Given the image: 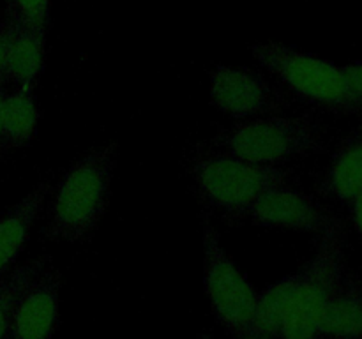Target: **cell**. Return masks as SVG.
I'll return each instance as SVG.
<instances>
[{
  "mask_svg": "<svg viewBox=\"0 0 362 339\" xmlns=\"http://www.w3.org/2000/svg\"><path fill=\"white\" fill-rule=\"evenodd\" d=\"M60 275L42 267L14 307L9 339H52L59 323Z\"/></svg>",
  "mask_w": 362,
  "mask_h": 339,
  "instance_id": "cell-9",
  "label": "cell"
},
{
  "mask_svg": "<svg viewBox=\"0 0 362 339\" xmlns=\"http://www.w3.org/2000/svg\"><path fill=\"white\" fill-rule=\"evenodd\" d=\"M296 274H290L283 278L281 281L274 282L264 290L257 300V309H255L253 321H251L250 334L247 339H279L281 338L283 314H285L286 300L290 292L296 285Z\"/></svg>",
  "mask_w": 362,
  "mask_h": 339,
  "instance_id": "cell-14",
  "label": "cell"
},
{
  "mask_svg": "<svg viewBox=\"0 0 362 339\" xmlns=\"http://www.w3.org/2000/svg\"><path fill=\"white\" fill-rule=\"evenodd\" d=\"M318 141L320 124L311 115L251 120L235 126L221 138V145L230 155L255 165H274L300 157L313 152Z\"/></svg>",
  "mask_w": 362,
  "mask_h": 339,
  "instance_id": "cell-5",
  "label": "cell"
},
{
  "mask_svg": "<svg viewBox=\"0 0 362 339\" xmlns=\"http://www.w3.org/2000/svg\"><path fill=\"white\" fill-rule=\"evenodd\" d=\"M16 27L18 25H9V27H6L0 30V76H4V71H6L7 55H9L11 41H13Z\"/></svg>",
  "mask_w": 362,
  "mask_h": 339,
  "instance_id": "cell-19",
  "label": "cell"
},
{
  "mask_svg": "<svg viewBox=\"0 0 362 339\" xmlns=\"http://www.w3.org/2000/svg\"><path fill=\"white\" fill-rule=\"evenodd\" d=\"M117 143L88 152L74 162L59 184L48 235L78 242L92 235L101 221L110 198Z\"/></svg>",
  "mask_w": 362,
  "mask_h": 339,
  "instance_id": "cell-1",
  "label": "cell"
},
{
  "mask_svg": "<svg viewBox=\"0 0 362 339\" xmlns=\"http://www.w3.org/2000/svg\"><path fill=\"white\" fill-rule=\"evenodd\" d=\"M49 187L41 184L28 193L20 203L14 205L4 218H0V275L11 267L23 249L30 233L32 222L41 210Z\"/></svg>",
  "mask_w": 362,
  "mask_h": 339,
  "instance_id": "cell-11",
  "label": "cell"
},
{
  "mask_svg": "<svg viewBox=\"0 0 362 339\" xmlns=\"http://www.w3.org/2000/svg\"><path fill=\"white\" fill-rule=\"evenodd\" d=\"M4 101H6V94L0 88V148L6 147V140H4Z\"/></svg>",
  "mask_w": 362,
  "mask_h": 339,
  "instance_id": "cell-21",
  "label": "cell"
},
{
  "mask_svg": "<svg viewBox=\"0 0 362 339\" xmlns=\"http://www.w3.org/2000/svg\"><path fill=\"white\" fill-rule=\"evenodd\" d=\"M345 233L339 221L320 235L317 253L297 270L279 339H320L322 314L345 274Z\"/></svg>",
  "mask_w": 362,
  "mask_h": 339,
  "instance_id": "cell-2",
  "label": "cell"
},
{
  "mask_svg": "<svg viewBox=\"0 0 362 339\" xmlns=\"http://www.w3.org/2000/svg\"><path fill=\"white\" fill-rule=\"evenodd\" d=\"M362 189V124L336 150L320 191L341 203H352Z\"/></svg>",
  "mask_w": 362,
  "mask_h": 339,
  "instance_id": "cell-10",
  "label": "cell"
},
{
  "mask_svg": "<svg viewBox=\"0 0 362 339\" xmlns=\"http://www.w3.org/2000/svg\"><path fill=\"white\" fill-rule=\"evenodd\" d=\"M37 122L32 85H23L4 101V140L6 147L23 145L32 138Z\"/></svg>",
  "mask_w": 362,
  "mask_h": 339,
  "instance_id": "cell-15",
  "label": "cell"
},
{
  "mask_svg": "<svg viewBox=\"0 0 362 339\" xmlns=\"http://www.w3.org/2000/svg\"><path fill=\"white\" fill-rule=\"evenodd\" d=\"M42 67V30L32 28L21 21L16 27L7 55L4 78L20 87L34 85Z\"/></svg>",
  "mask_w": 362,
  "mask_h": 339,
  "instance_id": "cell-13",
  "label": "cell"
},
{
  "mask_svg": "<svg viewBox=\"0 0 362 339\" xmlns=\"http://www.w3.org/2000/svg\"><path fill=\"white\" fill-rule=\"evenodd\" d=\"M320 339H362V290L343 285L322 314Z\"/></svg>",
  "mask_w": 362,
  "mask_h": 339,
  "instance_id": "cell-12",
  "label": "cell"
},
{
  "mask_svg": "<svg viewBox=\"0 0 362 339\" xmlns=\"http://www.w3.org/2000/svg\"><path fill=\"white\" fill-rule=\"evenodd\" d=\"M253 55L304 101L336 113L362 112V101L350 90L341 67L272 42L253 46Z\"/></svg>",
  "mask_w": 362,
  "mask_h": 339,
  "instance_id": "cell-3",
  "label": "cell"
},
{
  "mask_svg": "<svg viewBox=\"0 0 362 339\" xmlns=\"http://www.w3.org/2000/svg\"><path fill=\"white\" fill-rule=\"evenodd\" d=\"M21 13V21L25 25L37 30H45V23L48 20V2L49 0H13Z\"/></svg>",
  "mask_w": 362,
  "mask_h": 339,
  "instance_id": "cell-17",
  "label": "cell"
},
{
  "mask_svg": "<svg viewBox=\"0 0 362 339\" xmlns=\"http://www.w3.org/2000/svg\"><path fill=\"white\" fill-rule=\"evenodd\" d=\"M212 102L223 113L246 119L274 112L281 105L279 94L255 71L219 66L211 76Z\"/></svg>",
  "mask_w": 362,
  "mask_h": 339,
  "instance_id": "cell-7",
  "label": "cell"
},
{
  "mask_svg": "<svg viewBox=\"0 0 362 339\" xmlns=\"http://www.w3.org/2000/svg\"><path fill=\"white\" fill-rule=\"evenodd\" d=\"M255 225L264 228H292L299 232H327L338 219L325 214L306 194L278 186L262 194L250 210Z\"/></svg>",
  "mask_w": 362,
  "mask_h": 339,
  "instance_id": "cell-8",
  "label": "cell"
},
{
  "mask_svg": "<svg viewBox=\"0 0 362 339\" xmlns=\"http://www.w3.org/2000/svg\"><path fill=\"white\" fill-rule=\"evenodd\" d=\"M42 268L41 261H32L16 268L7 279L0 282V339H9L14 307L28 282Z\"/></svg>",
  "mask_w": 362,
  "mask_h": 339,
  "instance_id": "cell-16",
  "label": "cell"
},
{
  "mask_svg": "<svg viewBox=\"0 0 362 339\" xmlns=\"http://www.w3.org/2000/svg\"><path fill=\"white\" fill-rule=\"evenodd\" d=\"M343 74L346 78V83H349L350 90L357 95L362 101V62L350 64V66L341 67Z\"/></svg>",
  "mask_w": 362,
  "mask_h": 339,
  "instance_id": "cell-18",
  "label": "cell"
},
{
  "mask_svg": "<svg viewBox=\"0 0 362 339\" xmlns=\"http://www.w3.org/2000/svg\"><path fill=\"white\" fill-rule=\"evenodd\" d=\"M352 212H354V221H356V228L359 232L362 239V189L356 194V198L352 200Z\"/></svg>",
  "mask_w": 362,
  "mask_h": 339,
  "instance_id": "cell-20",
  "label": "cell"
},
{
  "mask_svg": "<svg viewBox=\"0 0 362 339\" xmlns=\"http://www.w3.org/2000/svg\"><path fill=\"white\" fill-rule=\"evenodd\" d=\"M198 339H212V338L209 334H202V335H198Z\"/></svg>",
  "mask_w": 362,
  "mask_h": 339,
  "instance_id": "cell-22",
  "label": "cell"
},
{
  "mask_svg": "<svg viewBox=\"0 0 362 339\" xmlns=\"http://www.w3.org/2000/svg\"><path fill=\"white\" fill-rule=\"evenodd\" d=\"M204 282L216 318L230 339H247L258 295L230 260L209 221L204 222Z\"/></svg>",
  "mask_w": 362,
  "mask_h": 339,
  "instance_id": "cell-6",
  "label": "cell"
},
{
  "mask_svg": "<svg viewBox=\"0 0 362 339\" xmlns=\"http://www.w3.org/2000/svg\"><path fill=\"white\" fill-rule=\"evenodd\" d=\"M198 187L212 207L232 215L251 210L258 198L288 179L285 170L255 165L235 155L200 157L193 166Z\"/></svg>",
  "mask_w": 362,
  "mask_h": 339,
  "instance_id": "cell-4",
  "label": "cell"
}]
</instances>
